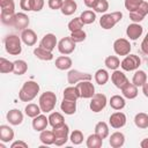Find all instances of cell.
Here are the masks:
<instances>
[{
  "label": "cell",
  "instance_id": "603a6c76",
  "mask_svg": "<svg viewBox=\"0 0 148 148\" xmlns=\"http://www.w3.org/2000/svg\"><path fill=\"white\" fill-rule=\"evenodd\" d=\"M109 143L112 148H120L125 143V135L121 132H114L109 139Z\"/></svg>",
  "mask_w": 148,
  "mask_h": 148
},
{
  "label": "cell",
  "instance_id": "f1b7e54d",
  "mask_svg": "<svg viewBox=\"0 0 148 148\" xmlns=\"http://www.w3.org/2000/svg\"><path fill=\"white\" fill-rule=\"evenodd\" d=\"M147 74L145 71H141V69H136L133 77H132V83L135 84L136 87H142L146 82H147Z\"/></svg>",
  "mask_w": 148,
  "mask_h": 148
},
{
  "label": "cell",
  "instance_id": "e0dca14e",
  "mask_svg": "<svg viewBox=\"0 0 148 148\" xmlns=\"http://www.w3.org/2000/svg\"><path fill=\"white\" fill-rule=\"evenodd\" d=\"M31 125L36 132H42V131L46 130L47 125H50L49 124V117H46L45 114H38L37 117L32 118Z\"/></svg>",
  "mask_w": 148,
  "mask_h": 148
},
{
  "label": "cell",
  "instance_id": "836d02e7",
  "mask_svg": "<svg viewBox=\"0 0 148 148\" xmlns=\"http://www.w3.org/2000/svg\"><path fill=\"white\" fill-rule=\"evenodd\" d=\"M134 124L136 127L145 130L148 128V114L145 112H139L134 117Z\"/></svg>",
  "mask_w": 148,
  "mask_h": 148
},
{
  "label": "cell",
  "instance_id": "44dd1931",
  "mask_svg": "<svg viewBox=\"0 0 148 148\" xmlns=\"http://www.w3.org/2000/svg\"><path fill=\"white\" fill-rule=\"evenodd\" d=\"M60 109L65 114L72 116L76 112V101H71V99L62 98V102L60 104Z\"/></svg>",
  "mask_w": 148,
  "mask_h": 148
},
{
  "label": "cell",
  "instance_id": "9f6ffc18",
  "mask_svg": "<svg viewBox=\"0 0 148 148\" xmlns=\"http://www.w3.org/2000/svg\"><path fill=\"white\" fill-rule=\"evenodd\" d=\"M97 1H98V0H83L84 5H86L88 8H91V9L95 7V5H96Z\"/></svg>",
  "mask_w": 148,
  "mask_h": 148
},
{
  "label": "cell",
  "instance_id": "7a4b0ae2",
  "mask_svg": "<svg viewBox=\"0 0 148 148\" xmlns=\"http://www.w3.org/2000/svg\"><path fill=\"white\" fill-rule=\"evenodd\" d=\"M6 52L10 56H18L22 52V39L16 35H8L3 39Z\"/></svg>",
  "mask_w": 148,
  "mask_h": 148
},
{
  "label": "cell",
  "instance_id": "d4e9b609",
  "mask_svg": "<svg viewBox=\"0 0 148 148\" xmlns=\"http://www.w3.org/2000/svg\"><path fill=\"white\" fill-rule=\"evenodd\" d=\"M72 64H73L72 62V59L68 56H65V54L58 57L56 59V62H54L56 67L58 69H60V71H67V69H69L72 67Z\"/></svg>",
  "mask_w": 148,
  "mask_h": 148
},
{
  "label": "cell",
  "instance_id": "277c9868",
  "mask_svg": "<svg viewBox=\"0 0 148 148\" xmlns=\"http://www.w3.org/2000/svg\"><path fill=\"white\" fill-rule=\"evenodd\" d=\"M123 18V13L121 12H112V13H108V14H103L102 17L99 18V25L105 29H112L118 22H120V20Z\"/></svg>",
  "mask_w": 148,
  "mask_h": 148
},
{
  "label": "cell",
  "instance_id": "4dcf8cb0",
  "mask_svg": "<svg viewBox=\"0 0 148 148\" xmlns=\"http://www.w3.org/2000/svg\"><path fill=\"white\" fill-rule=\"evenodd\" d=\"M39 140H40V142H42L43 145H46V146L54 145L56 136H54L53 131H47V130L42 131L40 134H39Z\"/></svg>",
  "mask_w": 148,
  "mask_h": 148
},
{
  "label": "cell",
  "instance_id": "7dc6e473",
  "mask_svg": "<svg viewBox=\"0 0 148 148\" xmlns=\"http://www.w3.org/2000/svg\"><path fill=\"white\" fill-rule=\"evenodd\" d=\"M143 0H125V8L131 13V12H134L142 2Z\"/></svg>",
  "mask_w": 148,
  "mask_h": 148
},
{
  "label": "cell",
  "instance_id": "816d5d0a",
  "mask_svg": "<svg viewBox=\"0 0 148 148\" xmlns=\"http://www.w3.org/2000/svg\"><path fill=\"white\" fill-rule=\"evenodd\" d=\"M20 7L24 12H31V0H21L20 1Z\"/></svg>",
  "mask_w": 148,
  "mask_h": 148
},
{
  "label": "cell",
  "instance_id": "8fae6325",
  "mask_svg": "<svg viewBox=\"0 0 148 148\" xmlns=\"http://www.w3.org/2000/svg\"><path fill=\"white\" fill-rule=\"evenodd\" d=\"M75 44H76V43H74L71 37H64V38H61V39L58 42V46H57V47H58V51H59L61 54L68 56V54H71V53L74 52L75 46H76Z\"/></svg>",
  "mask_w": 148,
  "mask_h": 148
},
{
  "label": "cell",
  "instance_id": "52a82bcc",
  "mask_svg": "<svg viewBox=\"0 0 148 148\" xmlns=\"http://www.w3.org/2000/svg\"><path fill=\"white\" fill-rule=\"evenodd\" d=\"M52 131H53L54 136H56V140H54L56 146H62L69 139V127L66 124H64L59 127H56Z\"/></svg>",
  "mask_w": 148,
  "mask_h": 148
},
{
  "label": "cell",
  "instance_id": "3957f363",
  "mask_svg": "<svg viewBox=\"0 0 148 148\" xmlns=\"http://www.w3.org/2000/svg\"><path fill=\"white\" fill-rule=\"evenodd\" d=\"M56 103H57V95L53 91L43 92L38 99V104L42 109V112L44 113H50L51 111H53Z\"/></svg>",
  "mask_w": 148,
  "mask_h": 148
},
{
  "label": "cell",
  "instance_id": "ac0fdd59",
  "mask_svg": "<svg viewBox=\"0 0 148 148\" xmlns=\"http://www.w3.org/2000/svg\"><path fill=\"white\" fill-rule=\"evenodd\" d=\"M29 23H30V20L25 13H16L15 14L14 28H16L18 30H24L29 27Z\"/></svg>",
  "mask_w": 148,
  "mask_h": 148
},
{
  "label": "cell",
  "instance_id": "5b68a950",
  "mask_svg": "<svg viewBox=\"0 0 148 148\" xmlns=\"http://www.w3.org/2000/svg\"><path fill=\"white\" fill-rule=\"evenodd\" d=\"M141 65V59L136 54H127L120 61V67L126 72H132L139 69Z\"/></svg>",
  "mask_w": 148,
  "mask_h": 148
},
{
  "label": "cell",
  "instance_id": "9a60e30c",
  "mask_svg": "<svg viewBox=\"0 0 148 148\" xmlns=\"http://www.w3.org/2000/svg\"><path fill=\"white\" fill-rule=\"evenodd\" d=\"M39 46H42V47H44L49 51H53L56 49V46H58V40H57L56 35H53V34L44 35L43 38L40 39Z\"/></svg>",
  "mask_w": 148,
  "mask_h": 148
},
{
  "label": "cell",
  "instance_id": "11a10c76",
  "mask_svg": "<svg viewBox=\"0 0 148 148\" xmlns=\"http://www.w3.org/2000/svg\"><path fill=\"white\" fill-rule=\"evenodd\" d=\"M141 51L146 54H148V32L146 35V37L143 38V40L141 42Z\"/></svg>",
  "mask_w": 148,
  "mask_h": 148
},
{
  "label": "cell",
  "instance_id": "5bb4252c",
  "mask_svg": "<svg viewBox=\"0 0 148 148\" xmlns=\"http://www.w3.org/2000/svg\"><path fill=\"white\" fill-rule=\"evenodd\" d=\"M111 81L114 84V87H117L118 89H121L125 84H127L130 82L127 76L124 74V72H121L119 69L113 71V73L111 74Z\"/></svg>",
  "mask_w": 148,
  "mask_h": 148
},
{
  "label": "cell",
  "instance_id": "6f0895ef",
  "mask_svg": "<svg viewBox=\"0 0 148 148\" xmlns=\"http://www.w3.org/2000/svg\"><path fill=\"white\" fill-rule=\"evenodd\" d=\"M142 92H143V95L148 98V83H147V82L142 86Z\"/></svg>",
  "mask_w": 148,
  "mask_h": 148
},
{
  "label": "cell",
  "instance_id": "74e56055",
  "mask_svg": "<svg viewBox=\"0 0 148 148\" xmlns=\"http://www.w3.org/2000/svg\"><path fill=\"white\" fill-rule=\"evenodd\" d=\"M104 65L106 66V68H109L111 71H116L120 66V60L117 56H109V57L105 58Z\"/></svg>",
  "mask_w": 148,
  "mask_h": 148
},
{
  "label": "cell",
  "instance_id": "1f68e13d",
  "mask_svg": "<svg viewBox=\"0 0 148 148\" xmlns=\"http://www.w3.org/2000/svg\"><path fill=\"white\" fill-rule=\"evenodd\" d=\"M94 77H95V81H96L97 84H99V86H104V84L109 81L110 75H109V73H108L106 69H104V68H99V69L96 71Z\"/></svg>",
  "mask_w": 148,
  "mask_h": 148
},
{
  "label": "cell",
  "instance_id": "e575fe53",
  "mask_svg": "<svg viewBox=\"0 0 148 148\" xmlns=\"http://www.w3.org/2000/svg\"><path fill=\"white\" fill-rule=\"evenodd\" d=\"M27 71H28V64L24 60L17 59V60L14 61V71H13V73L15 75H23V74L27 73Z\"/></svg>",
  "mask_w": 148,
  "mask_h": 148
},
{
  "label": "cell",
  "instance_id": "680465c9",
  "mask_svg": "<svg viewBox=\"0 0 148 148\" xmlns=\"http://www.w3.org/2000/svg\"><path fill=\"white\" fill-rule=\"evenodd\" d=\"M140 147H141V148H148V138L143 139V140L140 142Z\"/></svg>",
  "mask_w": 148,
  "mask_h": 148
},
{
  "label": "cell",
  "instance_id": "7c38bea8",
  "mask_svg": "<svg viewBox=\"0 0 148 148\" xmlns=\"http://www.w3.org/2000/svg\"><path fill=\"white\" fill-rule=\"evenodd\" d=\"M126 120H127L126 119V114L124 112H120V111L113 112L110 116V118H109V123H110L111 127L112 128H116V130L124 127L126 125Z\"/></svg>",
  "mask_w": 148,
  "mask_h": 148
},
{
  "label": "cell",
  "instance_id": "2e32d148",
  "mask_svg": "<svg viewBox=\"0 0 148 148\" xmlns=\"http://www.w3.org/2000/svg\"><path fill=\"white\" fill-rule=\"evenodd\" d=\"M6 118H7L8 123L10 125H14V126L21 125L23 123V113L18 109H12V110H9L7 112V114H6Z\"/></svg>",
  "mask_w": 148,
  "mask_h": 148
},
{
  "label": "cell",
  "instance_id": "ee69618b",
  "mask_svg": "<svg viewBox=\"0 0 148 148\" xmlns=\"http://www.w3.org/2000/svg\"><path fill=\"white\" fill-rule=\"evenodd\" d=\"M15 14H10V13H1L0 15V18H1V22L5 24V25H9V27H14V20H15Z\"/></svg>",
  "mask_w": 148,
  "mask_h": 148
},
{
  "label": "cell",
  "instance_id": "db71d44e",
  "mask_svg": "<svg viewBox=\"0 0 148 148\" xmlns=\"http://www.w3.org/2000/svg\"><path fill=\"white\" fill-rule=\"evenodd\" d=\"M28 148V143H25L24 141L22 140H17V141H14L12 145H10V148Z\"/></svg>",
  "mask_w": 148,
  "mask_h": 148
},
{
  "label": "cell",
  "instance_id": "f35d334b",
  "mask_svg": "<svg viewBox=\"0 0 148 148\" xmlns=\"http://www.w3.org/2000/svg\"><path fill=\"white\" fill-rule=\"evenodd\" d=\"M14 71V61H9L8 59L1 57L0 58V72L2 74L12 73Z\"/></svg>",
  "mask_w": 148,
  "mask_h": 148
},
{
  "label": "cell",
  "instance_id": "c3c4849f",
  "mask_svg": "<svg viewBox=\"0 0 148 148\" xmlns=\"http://www.w3.org/2000/svg\"><path fill=\"white\" fill-rule=\"evenodd\" d=\"M134 12H136V13H138V14H140L142 17H145V16L148 14V2L143 0V1L141 2V5H140V6H139Z\"/></svg>",
  "mask_w": 148,
  "mask_h": 148
},
{
  "label": "cell",
  "instance_id": "4fadbf2b",
  "mask_svg": "<svg viewBox=\"0 0 148 148\" xmlns=\"http://www.w3.org/2000/svg\"><path fill=\"white\" fill-rule=\"evenodd\" d=\"M143 32V27L140 25L139 23H131L126 28V35L131 40H136L139 37H141Z\"/></svg>",
  "mask_w": 148,
  "mask_h": 148
},
{
  "label": "cell",
  "instance_id": "ba28073f",
  "mask_svg": "<svg viewBox=\"0 0 148 148\" xmlns=\"http://www.w3.org/2000/svg\"><path fill=\"white\" fill-rule=\"evenodd\" d=\"M76 88L79 89L81 98H91L96 94L95 92V86L91 83L90 80H84V81L77 82Z\"/></svg>",
  "mask_w": 148,
  "mask_h": 148
},
{
  "label": "cell",
  "instance_id": "f546056e",
  "mask_svg": "<svg viewBox=\"0 0 148 148\" xmlns=\"http://www.w3.org/2000/svg\"><path fill=\"white\" fill-rule=\"evenodd\" d=\"M62 96L65 99H71V101H77L80 97V92H79V89L76 88V86H69L67 88H65L64 92H62Z\"/></svg>",
  "mask_w": 148,
  "mask_h": 148
},
{
  "label": "cell",
  "instance_id": "681fc988",
  "mask_svg": "<svg viewBox=\"0 0 148 148\" xmlns=\"http://www.w3.org/2000/svg\"><path fill=\"white\" fill-rule=\"evenodd\" d=\"M45 5L44 0H31V9L32 12H40Z\"/></svg>",
  "mask_w": 148,
  "mask_h": 148
},
{
  "label": "cell",
  "instance_id": "8d00e7d4",
  "mask_svg": "<svg viewBox=\"0 0 148 148\" xmlns=\"http://www.w3.org/2000/svg\"><path fill=\"white\" fill-rule=\"evenodd\" d=\"M24 112H25V114H27L28 117L35 118V117H37L38 114H40L42 109H40L39 104L37 105V104H35V103H29V104L24 108Z\"/></svg>",
  "mask_w": 148,
  "mask_h": 148
},
{
  "label": "cell",
  "instance_id": "f5cc1de1",
  "mask_svg": "<svg viewBox=\"0 0 148 148\" xmlns=\"http://www.w3.org/2000/svg\"><path fill=\"white\" fill-rule=\"evenodd\" d=\"M145 17H142L140 14H138L136 12H131L130 13V20L134 23H140Z\"/></svg>",
  "mask_w": 148,
  "mask_h": 148
},
{
  "label": "cell",
  "instance_id": "60d3db41",
  "mask_svg": "<svg viewBox=\"0 0 148 148\" xmlns=\"http://www.w3.org/2000/svg\"><path fill=\"white\" fill-rule=\"evenodd\" d=\"M1 13H15V2L14 0H0Z\"/></svg>",
  "mask_w": 148,
  "mask_h": 148
},
{
  "label": "cell",
  "instance_id": "484cf974",
  "mask_svg": "<svg viewBox=\"0 0 148 148\" xmlns=\"http://www.w3.org/2000/svg\"><path fill=\"white\" fill-rule=\"evenodd\" d=\"M76 9H77V3L74 0H64L62 7L60 10L65 16H69V15H73L76 12Z\"/></svg>",
  "mask_w": 148,
  "mask_h": 148
},
{
  "label": "cell",
  "instance_id": "bcb514c9",
  "mask_svg": "<svg viewBox=\"0 0 148 148\" xmlns=\"http://www.w3.org/2000/svg\"><path fill=\"white\" fill-rule=\"evenodd\" d=\"M92 9H94L96 13L105 14V13L108 12V9H109V2H108V0H98Z\"/></svg>",
  "mask_w": 148,
  "mask_h": 148
},
{
  "label": "cell",
  "instance_id": "ffe728a7",
  "mask_svg": "<svg viewBox=\"0 0 148 148\" xmlns=\"http://www.w3.org/2000/svg\"><path fill=\"white\" fill-rule=\"evenodd\" d=\"M120 90L123 92V96L127 99H134L138 96V87L132 82H128L127 84H125Z\"/></svg>",
  "mask_w": 148,
  "mask_h": 148
},
{
  "label": "cell",
  "instance_id": "7402d4cb",
  "mask_svg": "<svg viewBox=\"0 0 148 148\" xmlns=\"http://www.w3.org/2000/svg\"><path fill=\"white\" fill-rule=\"evenodd\" d=\"M14 131L8 125H1L0 126V141L1 142H10L14 139Z\"/></svg>",
  "mask_w": 148,
  "mask_h": 148
},
{
  "label": "cell",
  "instance_id": "cb8c5ba5",
  "mask_svg": "<svg viewBox=\"0 0 148 148\" xmlns=\"http://www.w3.org/2000/svg\"><path fill=\"white\" fill-rule=\"evenodd\" d=\"M34 56L39 59V60H44V61H50L53 59V54H52V51H49L42 46H37L35 50H34Z\"/></svg>",
  "mask_w": 148,
  "mask_h": 148
},
{
  "label": "cell",
  "instance_id": "4316f807",
  "mask_svg": "<svg viewBox=\"0 0 148 148\" xmlns=\"http://www.w3.org/2000/svg\"><path fill=\"white\" fill-rule=\"evenodd\" d=\"M109 103H110V106H111L113 110H116V111L123 110V109L125 108V105H126L125 98H124L123 96H120V95H113V96H111Z\"/></svg>",
  "mask_w": 148,
  "mask_h": 148
},
{
  "label": "cell",
  "instance_id": "30bf717a",
  "mask_svg": "<svg viewBox=\"0 0 148 148\" xmlns=\"http://www.w3.org/2000/svg\"><path fill=\"white\" fill-rule=\"evenodd\" d=\"M91 74L89 73H83V72H80L77 69H71L68 71L67 73V81L68 83L72 86V84H76L77 82L80 81H84V80H91Z\"/></svg>",
  "mask_w": 148,
  "mask_h": 148
},
{
  "label": "cell",
  "instance_id": "d590c367",
  "mask_svg": "<svg viewBox=\"0 0 148 148\" xmlns=\"http://www.w3.org/2000/svg\"><path fill=\"white\" fill-rule=\"evenodd\" d=\"M86 145H87L88 148H101L102 145H103V139L94 133V134H90L88 136Z\"/></svg>",
  "mask_w": 148,
  "mask_h": 148
},
{
  "label": "cell",
  "instance_id": "ab89813d",
  "mask_svg": "<svg viewBox=\"0 0 148 148\" xmlns=\"http://www.w3.org/2000/svg\"><path fill=\"white\" fill-rule=\"evenodd\" d=\"M80 17H81V20L84 24H91L96 20V13L92 12L91 9H87V10H83L81 13Z\"/></svg>",
  "mask_w": 148,
  "mask_h": 148
},
{
  "label": "cell",
  "instance_id": "8992f818",
  "mask_svg": "<svg viewBox=\"0 0 148 148\" xmlns=\"http://www.w3.org/2000/svg\"><path fill=\"white\" fill-rule=\"evenodd\" d=\"M106 103H108V98L102 92H96L92 97H91V101H90V104H89V108L92 112L95 113H98L101 112L105 106H106Z\"/></svg>",
  "mask_w": 148,
  "mask_h": 148
},
{
  "label": "cell",
  "instance_id": "d6986e66",
  "mask_svg": "<svg viewBox=\"0 0 148 148\" xmlns=\"http://www.w3.org/2000/svg\"><path fill=\"white\" fill-rule=\"evenodd\" d=\"M20 37H21L22 42L25 45H28V46H32L37 42V35H36V32L32 29H29V28L22 30V34H21Z\"/></svg>",
  "mask_w": 148,
  "mask_h": 148
},
{
  "label": "cell",
  "instance_id": "6da1fadb",
  "mask_svg": "<svg viewBox=\"0 0 148 148\" xmlns=\"http://www.w3.org/2000/svg\"><path fill=\"white\" fill-rule=\"evenodd\" d=\"M39 92V84L36 81H27L18 91V98L22 102H31Z\"/></svg>",
  "mask_w": 148,
  "mask_h": 148
},
{
  "label": "cell",
  "instance_id": "f6af8a7d",
  "mask_svg": "<svg viewBox=\"0 0 148 148\" xmlns=\"http://www.w3.org/2000/svg\"><path fill=\"white\" fill-rule=\"evenodd\" d=\"M69 37L72 38V40H73L74 43H81V42H83V40L86 39L87 34H86V31H84L83 29H81V30L71 32V36H69Z\"/></svg>",
  "mask_w": 148,
  "mask_h": 148
},
{
  "label": "cell",
  "instance_id": "b9f144b4",
  "mask_svg": "<svg viewBox=\"0 0 148 148\" xmlns=\"http://www.w3.org/2000/svg\"><path fill=\"white\" fill-rule=\"evenodd\" d=\"M83 25H84V23L82 22V20H81V17H74L73 20H71L69 22H68V30L71 31V32H73V31H77V30H81L82 28H83Z\"/></svg>",
  "mask_w": 148,
  "mask_h": 148
},
{
  "label": "cell",
  "instance_id": "d6a6232c",
  "mask_svg": "<svg viewBox=\"0 0 148 148\" xmlns=\"http://www.w3.org/2000/svg\"><path fill=\"white\" fill-rule=\"evenodd\" d=\"M109 126L105 121H98L95 125V134H97L99 138H102L103 140L106 139L109 136Z\"/></svg>",
  "mask_w": 148,
  "mask_h": 148
},
{
  "label": "cell",
  "instance_id": "83f0119b",
  "mask_svg": "<svg viewBox=\"0 0 148 148\" xmlns=\"http://www.w3.org/2000/svg\"><path fill=\"white\" fill-rule=\"evenodd\" d=\"M49 124L52 126V128H56V127H59L61 125L65 124V119H64V116L60 113V112H51L50 116H49Z\"/></svg>",
  "mask_w": 148,
  "mask_h": 148
},
{
  "label": "cell",
  "instance_id": "7bdbcfd3",
  "mask_svg": "<svg viewBox=\"0 0 148 148\" xmlns=\"http://www.w3.org/2000/svg\"><path fill=\"white\" fill-rule=\"evenodd\" d=\"M69 140L73 145H81L83 141V133L80 130H74L69 135Z\"/></svg>",
  "mask_w": 148,
  "mask_h": 148
},
{
  "label": "cell",
  "instance_id": "f907efd6",
  "mask_svg": "<svg viewBox=\"0 0 148 148\" xmlns=\"http://www.w3.org/2000/svg\"><path fill=\"white\" fill-rule=\"evenodd\" d=\"M62 3H64V0H47V6L53 10L61 9Z\"/></svg>",
  "mask_w": 148,
  "mask_h": 148
},
{
  "label": "cell",
  "instance_id": "9c48e42d",
  "mask_svg": "<svg viewBox=\"0 0 148 148\" xmlns=\"http://www.w3.org/2000/svg\"><path fill=\"white\" fill-rule=\"evenodd\" d=\"M131 43L126 38H118L113 42V51L117 56H127L131 52Z\"/></svg>",
  "mask_w": 148,
  "mask_h": 148
}]
</instances>
